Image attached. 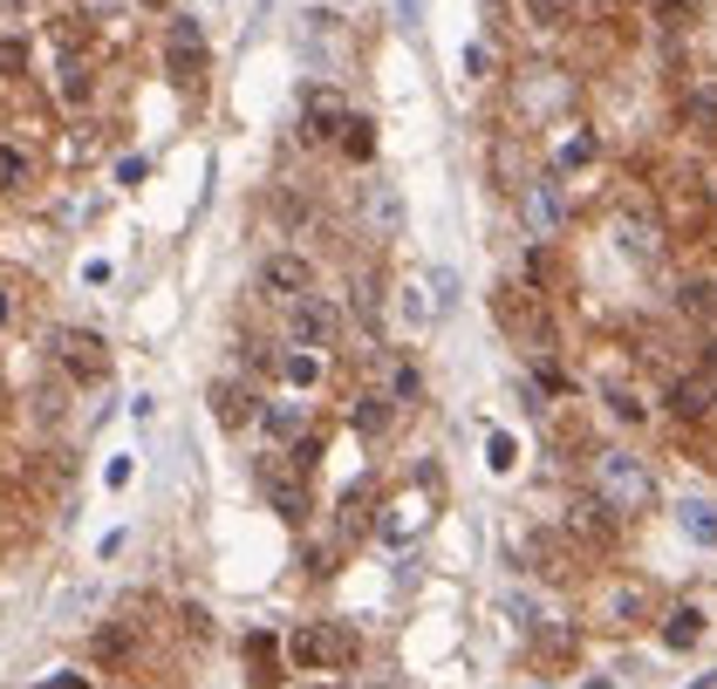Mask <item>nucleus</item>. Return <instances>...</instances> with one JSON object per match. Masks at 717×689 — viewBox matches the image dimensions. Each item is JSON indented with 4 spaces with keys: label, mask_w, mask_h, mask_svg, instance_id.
Segmentation results:
<instances>
[{
    "label": "nucleus",
    "mask_w": 717,
    "mask_h": 689,
    "mask_svg": "<svg viewBox=\"0 0 717 689\" xmlns=\"http://www.w3.org/2000/svg\"><path fill=\"white\" fill-rule=\"evenodd\" d=\"M260 410H267V403H260L254 383H233V375H226V383H212V417H220V430H246V423H260Z\"/></svg>",
    "instance_id": "11"
},
{
    "label": "nucleus",
    "mask_w": 717,
    "mask_h": 689,
    "mask_svg": "<svg viewBox=\"0 0 717 689\" xmlns=\"http://www.w3.org/2000/svg\"><path fill=\"white\" fill-rule=\"evenodd\" d=\"M697 0H649V21L657 27H670V35H683V27H697Z\"/></svg>",
    "instance_id": "24"
},
{
    "label": "nucleus",
    "mask_w": 717,
    "mask_h": 689,
    "mask_svg": "<svg viewBox=\"0 0 717 689\" xmlns=\"http://www.w3.org/2000/svg\"><path fill=\"white\" fill-rule=\"evenodd\" d=\"M55 362H61V375H76V383H103L110 375V349H103L97 328H61L55 335Z\"/></svg>",
    "instance_id": "6"
},
{
    "label": "nucleus",
    "mask_w": 717,
    "mask_h": 689,
    "mask_svg": "<svg viewBox=\"0 0 717 689\" xmlns=\"http://www.w3.org/2000/svg\"><path fill=\"white\" fill-rule=\"evenodd\" d=\"M390 423H396V396H390V389H362V396H356V430H362V437H383Z\"/></svg>",
    "instance_id": "16"
},
{
    "label": "nucleus",
    "mask_w": 717,
    "mask_h": 689,
    "mask_svg": "<svg viewBox=\"0 0 717 689\" xmlns=\"http://www.w3.org/2000/svg\"><path fill=\"white\" fill-rule=\"evenodd\" d=\"M691 123L697 131H717V89H697L691 97Z\"/></svg>",
    "instance_id": "35"
},
{
    "label": "nucleus",
    "mask_w": 717,
    "mask_h": 689,
    "mask_svg": "<svg viewBox=\"0 0 717 689\" xmlns=\"http://www.w3.org/2000/svg\"><path fill=\"white\" fill-rule=\"evenodd\" d=\"M341 328H349L341 301H328V294H301V301H288V335H294V349H335Z\"/></svg>",
    "instance_id": "4"
},
{
    "label": "nucleus",
    "mask_w": 717,
    "mask_h": 689,
    "mask_svg": "<svg viewBox=\"0 0 717 689\" xmlns=\"http://www.w3.org/2000/svg\"><path fill=\"white\" fill-rule=\"evenodd\" d=\"M595 498L621 519H642L657 512V472L636 451H595Z\"/></svg>",
    "instance_id": "1"
},
{
    "label": "nucleus",
    "mask_w": 717,
    "mask_h": 689,
    "mask_svg": "<svg viewBox=\"0 0 717 689\" xmlns=\"http://www.w3.org/2000/svg\"><path fill=\"white\" fill-rule=\"evenodd\" d=\"M150 8H165V0H150Z\"/></svg>",
    "instance_id": "46"
},
{
    "label": "nucleus",
    "mask_w": 717,
    "mask_h": 689,
    "mask_svg": "<svg viewBox=\"0 0 717 689\" xmlns=\"http://www.w3.org/2000/svg\"><path fill=\"white\" fill-rule=\"evenodd\" d=\"M560 532H568L581 553H608V546H615V532H621V512H608L602 498H574L568 519H560Z\"/></svg>",
    "instance_id": "7"
},
{
    "label": "nucleus",
    "mask_w": 717,
    "mask_h": 689,
    "mask_svg": "<svg viewBox=\"0 0 717 689\" xmlns=\"http://www.w3.org/2000/svg\"><path fill=\"white\" fill-rule=\"evenodd\" d=\"M683 526H691L697 540H717V506H683Z\"/></svg>",
    "instance_id": "34"
},
{
    "label": "nucleus",
    "mask_w": 717,
    "mask_h": 689,
    "mask_svg": "<svg viewBox=\"0 0 717 689\" xmlns=\"http://www.w3.org/2000/svg\"><path fill=\"white\" fill-rule=\"evenodd\" d=\"M417 389H424L417 369H411V362H390V396H396V403H417Z\"/></svg>",
    "instance_id": "29"
},
{
    "label": "nucleus",
    "mask_w": 717,
    "mask_h": 689,
    "mask_svg": "<svg viewBox=\"0 0 717 689\" xmlns=\"http://www.w3.org/2000/svg\"><path fill=\"white\" fill-rule=\"evenodd\" d=\"M615 239L629 246V253H636L642 267H649V260H663V233L649 226V218H621V226H615Z\"/></svg>",
    "instance_id": "18"
},
{
    "label": "nucleus",
    "mask_w": 717,
    "mask_h": 689,
    "mask_svg": "<svg viewBox=\"0 0 717 689\" xmlns=\"http://www.w3.org/2000/svg\"><path fill=\"white\" fill-rule=\"evenodd\" d=\"M663 410L676 417V423H717V383L697 369V375H670V389H663Z\"/></svg>",
    "instance_id": "8"
},
{
    "label": "nucleus",
    "mask_w": 717,
    "mask_h": 689,
    "mask_svg": "<svg viewBox=\"0 0 717 689\" xmlns=\"http://www.w3.org/2000/svg\"><path fill=\"white\" fill-rule=\"evenodd\" d=\"M396 315H403V321H411V328H424L430 315H438V307H430V301H424L417 287H403V301H396Z\"/></svg>",
    "instance_id": "32"
},
{
    "label": "nucleus",
    "mask_w": 717,
    "mask_h": 689,
    "mask_svg": "<svg viewBox=\"0 0 717 689\" xmlns=\"http://www.w3.org/2000/svg\"><path fill=\"white\" fill-rule=\"evenodd\" d=\"M608 410H615L621 423H642V403H636L629 389H608Z\"/></svg>",
    "instance_id": "36"
},
{
    "label": "nucleus",
    "mask_w": 717,
    "mask_h": 689,
    "mask_svg": "<svg viewBox=\"0 0 717 689\" xmlns=\"http://www.w3.org/2000/svg\"><path fill=\"white\" fill-rule=\"evenodd\" d=\"M21 178H27V165L14 158V150H0V184H21Z\"/></svg>",
    "instance_id": "41"
},
{
    "label": "nucleus",
    "mask_w": 717,
    "mask_h": 689,
    "mask_svg": "<svg viewBox=\"0 0 717 689\" xmlns=\"http://www.w3.org/2000/svg\"><path fill=\"white\" fill-rule=\"evenodd\" d=\"M649 614H657V594H649L642 580H621V587H608V629H642Z\"/></svg>",
    "instance_id": "14"
},
{
    "label": "nucleus",
    "mask_w": 717,
    "mask_h": 689,
    "mask_svg": "<svg viewBox=\"0 0 717 689\" xmlns=\"http://www.w3.org/2000/svg\"><path fill=\"white\" fill-rule=\"evenodd\" d=\"M519 212H526V233L534 239L568 233V184L560 178H526L519 184Z\"/></svg>",
    "instance_id": "5"
},
{
    "label": "nucleus",
    "mask_w": 717,
    "mask_h": 689,
    "mask_svg": "<svg viewBox=\"0 0 717 689\" xmlns=\"http://www.w3.org/2000/svg\"><path fill=\"white\" fill-rule=\"evenodd\" d=\"M171 69H178V76H199V69H205V35H199L192 14L171 21Z\"/></svg>",
    "instance_id": "15"
},
{
    "label": "nucleus",
    "mask_w": 717,
    "mask_h": 689,
    "mask_svg": "<svg viewBox=\"0 0 717 689\" xmlns=\"http://www.w3.org/2000/svg\"><path fill=\"white\" fill-rule=\"evenodd\" d=\"M288 464H294V472L307 478V472H315V464H322V437H315V430H307V437H301V444L288 451Z\"/></svg>",
    "instance_id": "33"
},
{
    "label": "nucleus",
    "mask_w": 717,
    "mask_h": 689,
    "mask_svg": "<svg viewBox=\"0 0 717 689\" xmlns=\"http://www.w3.org/2000/svg\"><path fill=\"white\" fill-rule=\"evenodd\" d=\"M315 689H335V682H315Z\"/></svg>",
    "instance_id": "45"
},
{
    "label": "nucleus",
    "mask_w": 717,
    "mask_h": 689,
    "mask_svg": "<svg viewBox=\"0 0 717 689\" xmlns=\"http://www.w3.org/2000/svg\"><path fill=\"white\" fill-rule=\"evenodd\" d=\"M676 307L691 321H704V328H717V280H691V287L676 294Z\"/></svg>",
    "instance_id": "22"
},
{
    "label": "nucleus",
    "mask_w": 717,
    "mask_h": 689,
    "mask_svg": "<svg viewBox=\"0 0 717 689\" xmlns=\"http://www.w3.org/2000/svg\"><path fill=\"white\" fill-rule=\"evenodd\" d=\"M526 14H534L540 27H568L574 21V0H526Z\"/></svg>",
    "instance_id": "27"
},
{
    "label": "nucleus",
    "mask_w": 717,
    "mask_h": 689,
    "mask_svg": "<svg viewBox=\"0 0 717 689\" xmlns=\"http://www.w3.org/2000/svg\"><path fill=\"white\" fill-rule=\"evenodd\" d=\"M0 321H8V301H0Z\"/></svg>",
    "instance_id": "44"
},
{
    "label": "nucleus",
    "mask_w": 717,
    "mask_h": 689,
    "mask_svg": "<svg viewBox=\"0 0 717 689\" xmlns=\"http://www.w3.org/2000/svg\"><path fill=\"white\" fill-rule=\"evenodd\" d=\"M131 642H137L131 629H103V635H97V655H103V663H123V655H131Z\"/></svg>",
    "instance_id": "31"
},
{
    "label": "nucleus",
    "mask_w": 717,
    "mask_h": 689,
    "mask_svg": "<svg viewBox=\"0 0 717 689\" xmlns=\"http://www.w3.org/2000/svg\"><path fill=\"white\" fill-rule=\"evenodd\" d=\"M492 321L506 328L526 355H553V315H547V294L519 287V280H498V287H492Z\"/></svg>",
    "instance_id": "2"
},
{
    "label": "nucleus",
    "mask_w": 717,
    "mask_h": 689,
    "mask_svg": "<svg viewBox=\"0 0 717 689\" xmlns=\"http://www.w3.org/2000/svg\"><path fill=\"white\" fill-rule=\"evenodd\" d=\"M396 14H403V27H417V14H424V0H396Z\"/></svg>",
    "instance_id": "42"
},
{
    "label": "nucleus",
    "mask_w": 717,
    "mask_h": 689,
    "mask_svg": "<svg viewBox=\"0 0 717 689\" xmlns=\"http://www.w3.org/2000/svg\"><path fill=\"white\" fill-rule=\"evenodd\" d=\"M260 287H267L273 301H301V294H315V260H307V253H273V260L260 267Z\"/></svg>",
    "instance_id": "9"
},
{
    "label": "nucleus",
    "mask_w": 717,
    "mask_h": 689,
    "mask_svg": "<svg viewBox=\"0 0 717 689\" xmlns=\"http://www.w3.org/2000/svg\"><path fill=\"white\" fill-rule=\"evenodd\" d=\"M697 635H704V608H670L663 614V642L670 648H697Z\"/></svg>",
    "instance_id": "23"
},
{
    "label": "nucleus",
    "mask_w": 717,
    "mask_h": 689,
    "mask_svg": "<svg viewBox=\"0 0 717 689\" xmlns=\"http://www.w3.org/2000/svg\"><path fill=\"white\" fill-rule=\"evenodd\" d=\"M697 369H704V375H710V383H717V328H710V335L697 341Z\"/></svg>",
    "instance_id": "38"
},
{
    "label": "nucleus",
    "mask_w": 717,
    "mask_h": 689,
    "mask_svg": "<svg viewBox=\"0 0 717 689\" xmlns=\"http://www.w3.org/2000/svg\"><path fill=\"white\" fill-rule=\"evenodd\" d=\"M335 144H341V158H349V165H369V158H377V123H369V116H349Z\"/></svg>",
    "instance_id": "19"
},
{
    "label": "nucleus",
    "mask_w": 717,
    "mask_h": 689,
    "mask_svg": "<svg viewBox=\"0 0 717 689\" xmlns=\"http://www.w3.org/2000/svg\"><path fill=\"white\" fill-rule=\"evenodd\" d=\"M587 158H595V137H574L568 150H560V165H587Z\"/></svg>",
    "instance_id": "39"
},
{
    "label": "nucleus",
    "mask_w": 717,
    "mask_h": 689,
    "mask_svg": "<svg viewBox=\"0 0 717 689\" xmlns=\"http://www.w3.org/2000/svg\"><path fill=\"white\" fill-rule=\"evenodd\" d=\"M178 621H184V629H192V642H205V635H212V621H205V608H184Z\"/></svg>",
    "instance_id": "40"
},
{
    "label": "nucleus",
    "mask_w": 717,
    "mask_h": 689,
    "mask_svg": "<svg viewBox=\"0 0 717 689\" xmlns=\"http://www.w3.org/2000/svg\"><path fill=\"white\" fill-rule=\"evenodd\" d=\"M568 76L560 69H526V82H519V110L526 116H547V110H568Z\"/></svg>",
    "instance_id": "12"
},
{
    "label": "nucleus",
    "mask_w": 717,
    "mask_h": 689,
    "mask_svg": "<svg viewBox=\"0 0 717 689\" xmlns=\"http://www.w3.org/2000/svg\"><path fill=\"white\" fill-rule=\"evenodd\" d=\"M61 97H69V103H82V97H89V76L76 69V61H69V69H61Z\"/></svg>",
    "instance_id": "37"
},
{
    "label": "nucleus",
    "mask_w": 717,
    "mask_h": 689,
    "mask_svg": "<svg viewBox=\"0 0 717 689\" xmlns=\"http://www.w3.org/2000/svg\"><path fill=\"white\" fill-rule=\"evenodd\" d=\"M260 423L280 437V444H301V437H307V410H301V403H267Z\"/></svg>",
    "instance_id": "20"
},
{
    "label": "nucleus",
    "mask_w": 717,
    "mask_h": 689,
    "mask_svg": "<svg viewBox=\"0 0 717 689\" xmlns=\"http://www.w3.org/2000/svg\"><path fill=\"white\" fill-rule=\"evenodd\" d=\"M362 655V635L349 621H301L288 635V663L294 669H315V676H335V669H356Z\"/></svg>",
    "instance_id": "3"
},
{
    "label": "nucleus",
    "mask_w": 717,
    "mask_h": 689,
    "mask_svg": "<svg viewBox=\"0 0 717 689\" xmlns=\"http://www.w3.org/2000/svg\"><path fill=\"white\" fill-rule=\"evenodd\" d=\"M513 458H519V451H513V437H506V430H492V437H485V464H492V472H513Z\"/></svg>",
    "instance_id": "30"
},
{
    "label": "nucleus",
    "mask_w": 717,
    "mask_h": 689,
    "mask_svg": "<svg viewBox=\"0 0 717 689\" xmlns=\"http://www.w3.org/2000/svg\"><path fill=\"white\" fill-rule=\"evenodd\" d=\"M369 218H377L383 239L403 233V199H396V184H369Z\"/></svg>",
    "instance_id": "21"
},
{
    "label": "nucleus",
    "mask_w": 717,
    "mask_h": 689,
    "mask_svg": "<svg viewBox=\"0 0 717 689\" xmlns=\"http://www.w3.org/2000/svg\"><path fill=\"white\" fill-rule=\"evenodd\" d=\"M280 375H288L294 389H307V383L322 375V362H315V355H280Z\"/></svg>",
    "instance_id": "28"
},
{
    "label": "nucleus",
    "mask_w": 717,
    "mask_h": 689,
    "mask_svg": "<svg viewBox=\"0 0 717 689\" xmlns=\"http://www.w3.org/2000/svg\"><path fill=\"white\" fill-rule=\"evenodd\" d=\"M280 648L273 635H246V663H254V689H280Z\"/></svg>",
    "instance_id": "17"
},
{
    "label": "nucleus",
    "mask_w": 717,
    "mask_h": 689,
    "mask_svg": "<svg viewBox=\"0 0 717 689\" xmlns=\"http://www.w3.org/2000/svg\"><path fill=\"white\" fill-rule=\"evenodd\" d=\"M341 123H349L341 97H335V89H315V97H307V116H301V137H307V144H335Z\"/></svg>",
    "instance_id": "13"
},
{
    "label": "nucleus",
    "mask_w": 717,
    "mask_h": 689,
    "mask_svg": "<svg viewBox=\"0 0 717 689\" xmlns=\"http://www.w3.org/2000/svg\"><path fill=\"white\" fill-rule=\"evenodd\" d=\"M356 315H362V328H369V335H383V287H377L369 273L356 280Z\"/></svg>",
    "instance_id": "25"
},
{
    "label": "nucleus",
    "mask_w": 717,
    "mask_h": 689,
    "mask_svg": "<svg viewBox=\"0 0 717 689\" xmlns=\"http://www.w3.org/2000/svg\"><path fill=\"white\" fill-rule=\"evenodd\" d=\"M260 492H267V506L288 519V526H301L307 519V485H301V472L294 464H260Z\"/></svg>",
    "instance_id": "10"
},
{
    "label": "nucleus",
    "mask_w": 717,
    "mask_h": 689,
    "mask_svg": "<svg viewBox=\"0 0 717 689\" xmlns=\"http://www.w3.org/2000/svg\"><path fill=\"white\" fill-rule=\"evenodd\" d=\"M0 69H21V42H0Z\"/></svg>",
    "instance_id": "43"
},
{
    "label": "nucleus",
    "mask_w": 717,
    "mask_h": 689,
    "mask_svg": "<svg viewBox=\"0 0 717 689\" xmlns=\"http://www.w3.org/2000/svg\"><path fill=\"white\" fill-rule=\"evenodd\" d=\"M362 526H369V485L341 492V532H362Z\"/></svg>",
    "instance_id": "26"
}]
</instances>
